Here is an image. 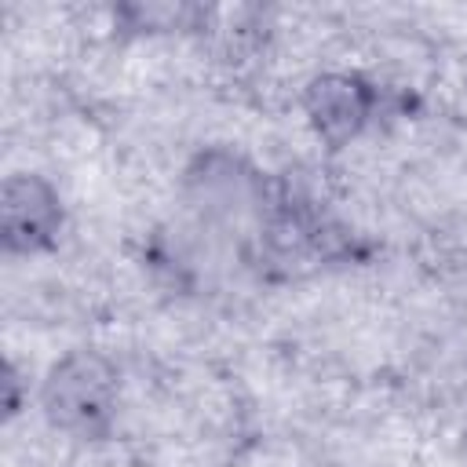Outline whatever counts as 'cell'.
I'll use <instances>...</instances> for the list:
<instances>
[{"label":"cell","mask_w":467,"mask_h":467,"mask_svg":"<svg viewBox=\"0 0 467 467\" xmlns=\"http://www.w3.org/2000/svg\"><path fill=\"white\" fill-rule=\"evenodd\" d=\"M274 179L259 171L248 157H241L230 146H208L201 150L186 171H182V197L193 212V219L204 230L215 234H237L244 244H252L270 201H274Z\"/></svg>","instance_id":"1"},{"label":"cell","mask_w":467,"mask_h":467,"mask_svg":"<svg viewBox=\"0 0 467 467\" xmlns=\"http://www.w3.org/2000/svg\"><path fill=\"white\" fill-rule=\"evenodd\" d=\"M248 248L255 252V263H266L281 274H306L361 255L358 237L343 223L285 182L274 186V201Z\"/></svg>","instance_id":"2"},{"label":"cell","mask_w":467,"mask_h":467,"mask_svg":"<svg viewBox=\"0 0 467 467\" xmlns=\"http://www.w3.org/2000/svg\"><path fill=\"white\" fill-rule=\"evenodd\" d=\"M40 412L58 434L99 441L113 431L120 409V372L95 347H73L47 365L40 390Z\"/></svg>","instance_id":"3"},{"label":"cell","mask_w":467,"mask_h":467,"mask_svg":"<svg viewBox=\"0 0 467 467\" xmlns=\"http://www.w3.org/2000/svg\"><path fill=\"white\" fill-rule=\"evenodd\" d=\"M66 204L40 171H11L0 186V244L7 255H40L58 244Z\"/></svg>","instance_id":"4"},{"label":"cell","mask_w":467,"mask_h":467,"mask_svg":"<svg viewBox=\"0 0 467 467\" xmlns=\"http://www.w3.org/2000/svg\"><path fill=\"white\" fill-rule=\"evenodd\" d=\"M299 102H303V113H306V124L314 128V135L328 150H343L376 120L379 88L361 73L325 69L306 80Z\"/></svg>","instance_id":"5"},{"label":"cell","mask_w":467,"mask_h":467,"mask_svg":"<svg viewBox=\"0 0 467 467\" xmlns=\"http://www.w3.org/2000/svg\"><path fill=\"white\" fill-rule=\"evenodd\" d=\"M117 15L135 33H168V29H193V22L201 18V7H190V4H128Z\"/></svg>","instance_id":"6"},{"label":"cell","mask_w":467,"mask_h":467,"mask_svg":"<svg viewBox=\"0 0 467 467\" xmlns=\"http://www.w3.org/2000/svg\"><path fill=\"white\" fill-rule=\"evenodd\" d=\"M18 372H15V365L7 361L4 365V409H7V416H15L18 412Z\"/></svg>","instance_id":"7"}]
</instances>
